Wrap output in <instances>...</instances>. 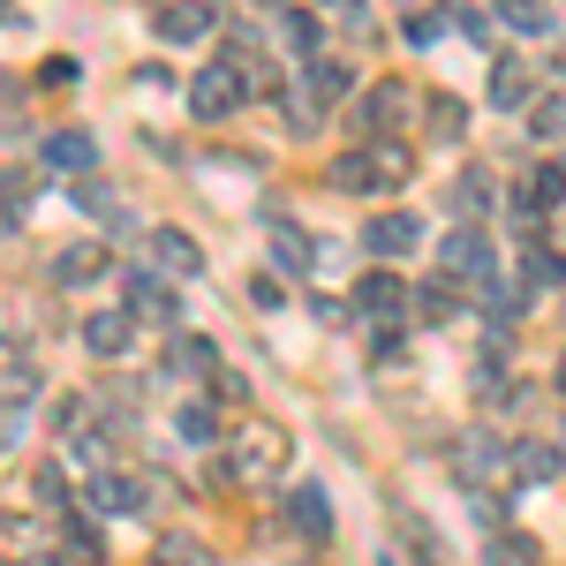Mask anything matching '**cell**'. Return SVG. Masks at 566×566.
<instances>
[{"label":"cell","instance_id":"cell-40","mask_svg":"<svg viewBox=\"0 0 566 566\" xmlns=\"http://www.w3.org/2000/svg\"><path fill=\"white\" fill-rule=\"evenodd\" d=\"M559 453H566V416H559Z\"/></svg>","mask_w":566,"mask_h":566},{"label":"cell","instance_id":"cell-38","mask_svg":"<svg viewBox=\"0 0 566 566\" xmlns=\"http://www.w3.org/2000/svg\"><path fill=\"white\" fill-rule=\"evenodd\" d=\"M15 227H23V212H15V205H0V242H8Z\"/></svg>","mask_w":566,"mask_h":566},{"label":"cell","instance_id":"cell-19","mask_svg":"<svg viewBox=\"0 0 566 566\" xmlns=\"http://www.w3.org/2000/svg\"><path fill=\"white\" fill-rule=\"evenodd\" d=\"M167 370H181V378H212L219 348L205 340V333H175V340H167Z\"/></svg>","mask_w":566,"mask_h":566},{"label":"cell","instance_id":"cell-26","mask_svg":"<svg viewBox=\"0 0 566 566\" xmlns=\"http://www.w3.org/2000/svg\"><path fill=\"white\" fill-rule=\"evenodd\" d=\"M175 431L189 438V446H212V438H219V408H212V400H189V408L175 416Z\"/></svg>","mask_w":566,"mask_h":566},{"label":"cell","instance_id":"cell-25","mask_svg":"<svg viewBox=\"0 0 566 566\" xmlns=\"http://www.w3.org/2000/svg\"><path fill=\"white\" fill-rule=\"evenodd\" d=\"M506 15V31H522V39H552L559 31V15L544 8V0H514V8H499Z\"/></svg>","mask_w":566,"mask_h":566},{"label":"cell","instance_id":"cell-39","mask_svg":"<svg viewBox=\"0 0 566 566\" xmlns=\"http://www.w3.org/2000/svg\"><path fill=\"white\" fill-rule=\"evenodd\" d=\"M559 392H566V348H559Z\"/></svg>","mask_w":566,"mask_h":566},{"label":"cell","instance_id":"cell-24","mask_svg":"<svg viewBox=\"0 0 566 566\" xmlns=\"http://www.w3.org/2000/svg\"><path fill=\"white\" fill-rule=\"evenodd\" d=\"M370 167H378V189H400V181L416 175V151L400 136H386V144H370Z\"/></svg>","mask_w":566,"mask_h":566},{"label":"cell","instance_id":"cell-13","mask_svg":"<svg viewBox=\"0 0 566 566\" xmlns=\"http://www.w3.org/2000/svg\"><path fill=\"white\" fill-rule=\"evenodd\" d=\"M45 167H61V175L84 181L91 167H98V136H91V129H53V136H45Z\"/></svg>","mask_w":566,"mask_h":566},{"label":"cell","instance_id":"cell-16","mask_svg":"<svg viewBox=\"0 0 566 566\" xmlns=\"http://www.w3.org/2000/svg\"><path fill=\"white\" fill-rule=\"evenodd\" d=\"M287 522L303 528V536H333V499H325V483H295V491H287Z\"/></svg>","mask_w":566,"mask_h":566},{"label":"cell","instance_id":"cell-18","mask_svg":"<svg viewBox=\"0 0 566 566\" xmlns=\"http://www.w3.org/2000/svg\"><path fill=\"white\" fill-rule=\"evenodd\" d=\"M559 469H566V453L552 438H522V446H514V476L522 483H559Z\"/></svg>","mask_w":566,"mask_h":566},{"label":"cell","instance_id":"cell-8","mask_svg":"<svg viewBox=\"0 0 566 566\" xmlns=\"http://www.w3.org/2000/svg\"><path fill=\"white\" fill-rule=\"evenodd\" d=\"M264 242H272V264H280V272H287V280H303V272H317V242H310L303 227H295V219H264Z\"/></svg>","mask_w":566,"mask_h":566},{"label":"cell","instance_id":"cell-17","mask_svg":"<svg viewBox=\"0 0 566 566\" xmlns=\"http://www.w3.org/2000/svg\"><path fill=\"white\" fill-rule=\"evenodd\" d=\"M408 310H416L423 325H446V317L461 310V280H446V272H438V280H423V287H408Z\"/></svg>","mask_w":566,"mask_h":566},{"label":"cell","instance_id":"cell-29","mask_svg":"<svg viewBox=\"0 0 566 566\" xmlns=\"http://www.w3.org/2000/svg\"><path fill=\"white\" fill-rule=\"evenodd\" d=\"M69 197H76V212H98V219H122V205H114V189H106V181H76V189H69Z\"/></svg>","mask_w":566,"mask_h":566},{"label":"cell","instance_id":"cell-10","mask_svg":"<svg viewBox=\"0 0 566 566\" xmlns=\"http://www.w3.org/2000/svg\"><path fill=\"white\" fill-rule=\"evenodd\" d=\"M151 31H159L167 45H205V39L219 31V8H197V0H181V8H159V15H151Z\"/></svg>","mask_w":566,"mask_h":566},{"label":"cell","instance_id":"cell-35","mask_svg":"<svg viewBox=\"0 0 566 566\" xmlns=\"http://www.w3.org/2000/svg\"><path fill=\"white\" fill-rule=\"evenodd\" d=\"M250 303H258V310H280V303H287V287H280L272 272H258V280H250Z\"/></svg>","mask_w":566,"mask_h":566},{"label":"cell","instance_id":"cell-36","mask_svg":"<svg viewBox=\"0 0 566 566\" xmlns=\"http://www.w3.org/2000/svg\"><path fill=\"white\" fill-rule=\"evenodd\" d=\"M159 559H167V566H205V552H197L189 536H167V552H159Z\"/></svg>","mask_w":566,"mask_h":566},{"label":"cell","instance_id":"cell-2","mask_svg":"<svg viewBox=\"0 0 566 566\" xmlns=\"http://www.w3.org/2000/svg\"><path fill=\"white\" fill-rule=\"evenodd\" d=\"M144 264H151L159 280H197V272H205V250H197L189 227H151V234H144Z\"/></svg>","mask_w":566,"mask_h":566},{"label":"cell","instance_id":"cell-27","mask_svg":"<svg viewBox=\"0 0 566 566\" xmlns=\"http://www.w3.org/2000/svg\"><path fill=\"white\" fill-rule=\"evenodd\" d=\"M461 129H469V106H461L453 91H431V136H446V144H453Z\"/></svg>","mask_w":566,"mask_h":566},{"label":"cell","instance_id":"cell-7","mask_svg":"<svg viewBox=\"0 0 566 566\" xmlns=\"http://www.w3.org/2000/svg\"><path fill=\"white\" fill-rule=\"evenodd\" d=\"M348 310H363V317L392 325V317H408V280L378 264V272H363V280H355V303H348Z\"/></svg>","mask_w":566,"mask_h":566},{"label":"cell","instance_id":"cell-5","mask_svg":"<svg viewBox=\"0 0 566 566\" xmlns=\"http://www.w3.org/2000/svg\"><path fill=\"white\" fill-rule=\"evenodd\" d=\"M438 258H446V280H483V287L499 280V258H491V242H483V227H453Z\"/></svg>","mask_w":566,"mask_h":566},{"label":"cell","instance_id":"cell-3","mask_svg":"<svg viewBox=\"0 0 566 566\" xmlns=\"http://www.w3.org/2000/svg\"><path fill=\"white\" fill-rule=\"evenodd\" d=\"M122 310H129L136 325H144V317H151V325H175V317H181L175 287H167L151 264H129V272H122Z\"/></svg>","mask_w":566,"mask_h":566},{"label":"cell","instance_id":"cell-9","mask_svg":"<svg viewBox=\"0 0 566 566\" xmlns=\"http://www.w3.org/2000/svg\"><path fill=\"white\" fill-rule=\"evenodd\" d=\"M416 242H423V219L416 212H378L363 227V250H370V258H408Z\"/></svg>","mask_w":566,"mask_h":566},{"label":"cell","instance_id":"cell-12","mask_svg":"<svg viewBox=\"0 0 566 566\" xmlns=\"http://www.w3.org/2000/svg\"><path fill=\"white\" fill-rule=\"evenodd\" d=\"M528 98H536V76H528V61L499 53V61H491V106H499V114H522Z\"/></svg>","mask_w":566,"mask_h":566},{"label":"cell","instance_id":"cell-41","mask_svg":"<svg viewBox=\"0 0 566 566\" xmlns=\"http://www.w3.org/2000/svg\"><path fill=\"white\" fill-rule=\"evenodd\" d=\"M151 566H167V559H151Z\"/></svg>","mask_w":566,"mask_h":566},{"label":"cell","instance_id":"cell-42","mask_svg":"<svg viewBox=\"0 0 566 566\" xmlns=\"http://www.w3.org/2000/svg\"><path fill=\"white\" fill-rule=\"evenodd\" d=\"M378 566H392V559H378Z\"/></svg>","mask_w":566,"mask_h":566},{"label":"cell","instance_id":"cell-6","mask_svg":"<svg viewBox=\"0 0 566 566\" xmlns=\"http://www.w3.org/2000/svg\"><path fill=\"white\" fill-rule=\"evenodd\" d=\"M408 106H416V91H408V84H370L363 98H355V129H370L378 144H386V136L408 122Z\"/></svg>","mask_w":566,"mask_h":566},{"label":"cell","instance_id":"cell-23","mask_svg":"<svg viewBox=\"0 0 566 566\" xmlns=\"http://www.w3.org/2000/svg\"><path fill=\"white\" fill-rule=\"evenodd\" d=\"M325 181L348 189V197H370V189H378V167H370V151H340V159L325 167Z\"/></svg>","mask_w":566,"mask_h":566},{"label":"cell","instance_id":"cell-32","mask_svg":"<svg viewBox=\"0 0 566 566\" xmlns=\"http://www.w3.org/2000/svg\"><path fill=\"white\" fill-rule=\"evenodd\" d=\"M280 39L310 53V45H317V15H310V8H287V15H280Z\"/></svg>","mask_w":566,"mask_h":566},{"label":"cell","instance_id":"cell-14","mask_svg":"<svg viewBox=\"0 0 566 566\" xmlns=\"http://www.w3.org/2000/svg\"><path fill=\"white\" fill-rule=\"evenodd\" d=\"M84 491H91V506H98V514H144V499H151V491H144L136 476H122V469H98Z\"/></svg>","mask_w":566,"mask_h":566},{"label":"cell","instance_id":"cell-11","mask_svg":"<svg viewBox=\"0 0 566 566\" xmlns=\"http://www.w3.org/2000/svg\"><path fill=\"white\" fill-rule=\"evenodd\" d=\"M129 340H136V317L129 310H84V348L91 355H129Z\"/></svg>","mask_w":566,"mask_h":566},{"label":"cell","instance_id":"cell-34","mask_svg":"<svg viewBox=\"0 0 566 566\" xmlns=\"http://www.w3.org/2000/svg\"><path fill=\"white\" fill-rule=\"evenodd\" d=\"M400 39H408V45H438V39H446V15H431V8H423V15H408V23H400Z\"/></svg>","mask_w":566,"mask_h":566},{"label":"cell","instance_id":"cell-15","mask_svg":"<svg viewBox=\"0 0 566 566\" xmlns=\"http://www.w3.org/2000/svg\"><path fill=\"white\" fill-rule=\"evenodd\" d=\"M39 363H8L0 370V423H31V400H39Z\"/></svg>","mask_w":566,"mask_h":566},{"label":"cell","instance_id":"cell-30","mask_svg":"<svg viewBox=\"0 0 566 566\" xmlns=\"http://www.w3.org/2000/svg\"><path fill=\"white\" fill-rule=\"evenodd\" d=\"M31 499H39V506H61V499H69V476H61V461H39V469H31Z\"/></svg>","mask_w":566,"mask_h":566},{"label":"cell","instance_id":"cell-22","mask_svg":"<svg viewBox=\"0 0 566 566\" xmlns=\"http://www.w3.org/2000/svg\"><path fill=\"white\" fill-rule=\"evenodd\" d=\"M522 287H559L566 295V258L552 250V242H528L522 250Z\"/></svg>","mask_w":566,"mask_h":566},{"label":"cell","instance_id":"cell-20","mask_svg":"<svg viewBox=\"0 0 566 566\" xmlns=\"http://www.w3.org/2000/svg\"><path fill=\"white\" fill-rule=\"evenodd\" d=\"M303 76H310V98H317V106H333V98H348V91H355V69H348V61H325V53H310Z\"/></svg>","mask_w":566,"mask_h":566},{"label":"cell","instance_id":"cell-33","mask_svg":"<svg viewBox=\"0 0 566 566\" xmlns=\"http://www.w3.org/2000/svg\"><path fill=\"white\" fill-rule=\"evenodd\" d=\"M528 197H536V205H566V159H552L544 175L528 181Z\"/></svg>","mask_w":566,"mask_h":566},{"label":"cell","instance_id":"cell-21","mask_svg":"<svg viewBox=\"0 0 566 566\" xmlns=\"http://www.w3.org/2000/svg\"><path fill=\"white\" fill-rule=\"evenodd\" d=\"M98 272H106V250H98V242H76V250L53 258V280H61V287H91Z\"/></svg>","mask_w":566,"mask_h":566},{"label":"cell","instance_id":"cell-1","mask_svg":"<svg viewBox=\"0 0 566 566\" xmlns=\"http://www.w3.org/2000/svg\"><path fill=\"white\" fill-rule=\"evenodd\" d=\"M258 91V76H250V61L242 53H227V61H205L197 76H189V114L197 122H227V114H242V98Z\"/></svg>","mask_w":566,"mask_h":566},{"label":"cell","instance_id":"cell-4","mask_svg":"<svg viewBox=\"0 0 566 566\" xmlns=\"http://www.w3.org/2000/svg\"><path fill=\"white\" fill-rule=\"evenodd\" d=\"M287 469V431H272V423H258L250 438H234V453H227V476L258 483V476H280Z\"/></svg>","mask_w":566,"mask_h":566},{"label":"cell","instance_id":"cell-31","mask_svg":"<svg viewBox=\"0 0 566 566\" xmlns=\"http://www.w3.org/2000/svg\"><path fill=\"white\" fill-rule=\"evenodd\" d=\"M528 129L536 136H566V98H536V106H528Z\"/></svg>","mask_w":566,"mask_h":566},{"label":"cell","instance_id":"cell-37","mask_svg":"<svg viewBox=\"0 0 566 566\" xmlns=\"http://www.w3.org/2000/svg\"><path fill=\"white\" fill-rule=\"evenodd\" d=\"M310 317H317V325H340V317H348V303H333V295H317V303H310Z\"/></svg>","mask_w":566,"mask_h":566},{"label":"cell","instance_id":"cell-28","mask_svg":"<svg viewBox=\"0 0 566 566\" xmlns=\"http://www.w3.org/2000/svg\"><path fill=\"white\" fill-rule=\"evenodd\" d=\"M453 212L476 227V219L491 212V181H483V175H461V181H453Z\"/></svg>","mask_w":566,"mask_h":566}]
</instances>
